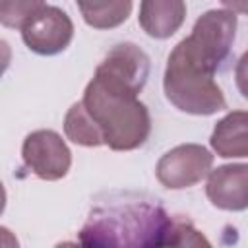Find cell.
I'll return each mask as SVG.
<instances>
[{
  "mask_svg": "<svg viewBox=\"0 0 248 248\" xmlns=\"http://www.w3.org/2000/svg\"><path fill=\"white\" fill-rule=\"evenodd\" d=\"M149 56L134 43L114 45L97 66L81 105L112 151L141 147L151 134V116L138 99L149 78Z\"/></svg>",
  "mask_w": 248,
  "mask_h": 248,
  "instance_id": "cell-1",
  "label": "cell"
},
{
  "mask_svg": "<svg viewBox=\"0 0 248 248\" xmlns=\"http://www.w3.org/2000/svg\"><path fill=\"white\" fill-rule=\"evenodd\" d=\"M169 221L157 202L124 196L91 209L79 242L87 248H149Z\"/></svg>",
  "mask_w": 248,
  "mask_h": 248,
  "instance_id": "cell-2",
  "label": "cell"
},
{
  "mask_svg": "<svg viewBox=\"0 0 248 248\" xmlns=\"http://www.w3.org/2000/svg\"><path fill=\"white\" fill-rule=\"evenodd\" d=\"M215 68L202 62L182 39L169 54L163 89L170 105L186 114L211 116L227 108L225 95L217 85Z\"/></svg>",
  "mask_w": 248,
  "mask_h": 248,
  "instance_id": "cell-3",
  "label": "cell"
},
{
  "mask_svg": "<svg viewBox=\"0 0 248 248\" xmlns=\"http://www.w3.org/2000/svg\"><path fill=\"white\" fill-rule=\"evenodd\" d=\"M236 25V12L229 8H213L196 19L192 33L184 37V41L194 56L217 70L231 52Z\"/></svg>",
  "mask_w": 248,
  "mask_h": 248,
  "instance_id": "cell-4",
  "label": "cell"
},
{
  "mask_svg": "<svg viewBox=\"0 0 248 248\" xmlns=\"http://www.w3.org/2000/svg\"><path fill=\"white\" fill-rule=\"evenodd\" d=\"M21 39L31 52L41 56H54L66 50L72 43L74 23L62 8L43 2L23 23Z\"/></svg>",
  "mask_w": 248,
  "mask_h": 248,
  "instance_id": "cell-5",
  "label": "cell"
},
{
  "mask_svg": "<svg viewBox=\"0 0 248 248\" xmlns=\"http://www.w3.org/2000/svg\"><path fill=\"white\" fill-rule=\"evenodd\" d=\"M213 155L200 143H182L167 151L155 167L157 180L169 190L196 186L209 176Z\"/></svg>",
  "mask_w": 248,
  "mask_h": 248,
  "instance_id": "cell-6",
  "label": "cell"
},
{
  "mask_svg": "<svg viewBox=\"0 0 248 248\" xmlns=\"http://www.w3.org/2000/svg\"><path fill=\"white\" fill-rule=\"evenodd\" d=\"M25 167L41 180H60L72 167V151L54 130H35L25 136L21 145Z\"/></svg>",
  "mask_w": 248,
  "mask_h": 248,
  "instance_id": "cell-7",
  "label": "cell"
},
{
  "mask_svg": "<svg viewBox=\"0 0 248 248\" xmlns=\"http://www.w3.org/2000/svg\"><path fill=\"white\" fill-rule=\"evenodd\" d=\"M205 196L217 209H248V163H231L213 169L207 176Z\"/></svg>",
  "mask_w": 248,
  "mask_h": 248,
  "instance_id": "cell-8",
  "label": "cell"
},
{
  "mask_svg": "<svg viewBox=\"0 0 248 248\" xmlns=\"http://www.w3.org/2000/svg\"><path fill=\"white\" fill-rule=\"evenodd\" d=\"M186 17L182 0H145L140 4V27L153 39L172 37Z\"/></svg>",
  "mask_w": 248,
  "mask_h": 248,
  "instance_id": "cell-9",
  "label": "cell"
},
{
  "mask_svg": "<svg viewBox=\"0 0 248 248\" xmlns=\"http://www.w3.org/2000/svg\"><path fill=\"white\" fill-rule=\"evenodd\" d=\"M209 145L223 159L248 157V110H231L217 120Z\"/></svg>",
  "mask_w": 248,
  "mask_h": 248,
  "instance_id": "cell-10",
  "label": "cell"
},
{
  "mask_svg": "<svg viewBox=\"0 0 248 248\" xmlns=\"http://www.w3.org/2000/svg\"><path fill=\"white\" fill-rule=\"evenodd\" d=\"M149 248H213L203 232H200L190 219L170 217L163 232Z\"/></svg>",
  "mask_w": 248,
  "mask_h": 248,
  "instance_id": "cell-11",
  "label": "cell"
},
{
  "mask_svg": "<svg viewBox=\"0 0 248 248\" xmlns=\"http://www.w3.org/2000/svg\"><path fill=\"white\" fill-rule=\"evenodd\" d=\"M134 4L130 0L118 2H78V10L83 21L93 29H112L124 23L132 12Z\"/></svg>",
  "mask_w": 248,
  "mask_h": 248,
  "instance_id": "cell-12",
  "label": "cell"
},
{
  "mask_svg": "<svg viewBox=\"0 0 248 248\" xmlns=\"http://www.w3.org/2000/svg\"><path fill=\"white\" fill-rule=\"evenodd\" d=\"M64 134H66V138L70 141H74L78 145H83V147L105 145L99 128L95 126V122L91 120L87 110L83 108L81 101L74 103L68 108V112L64 116Z\"/></svg>",
  "mask_w": 248,
  "mask_h": 248,
  "instance_id": "cell-13",
  "label": "cell"
},
{
  "mask_svg": "<svg viewBox=\"0 0 248 248\" xmlns=\"http://www.w3.org/2000/svg\"><path fill=\"white\" fill-rule=\"evenodd\" d=\"M43 2L39 0H4L0 4V23L4 27H16L21 29L27 17L41 6Z\"/></svg>",
  "mask_w": 248,
  "mask_h": 248,
  "instance_id": "cell-14",
  "label": "cell"
},
{
  "mask_svg": "<svg viewBox=\"0 0 248 248\" xmlns=\"http://www.w3.org/2000/svg\"><path fill=\"white\" fill-rule=\"evenodd\" d=\"M234 81H236L240 95L244 99H248V50L242 52V56L238 58V62L234 66Z\"/></svg>",
  "mask_w": 248,
  "mask_h": 248,
  "instance_id": "cell-15",
  "label": "cell"
},
{
  "mask_svg": "<svg viewBox=\"0 0 248 248\" xmlns=\"http://www.w3.org/2000/svg\"><path fill=\"white\" fill-rule=\"evenodd\" d=\"M54 248H87L83 246L81 242H72V240H64V242H58Z\"/></svg>",
  "mask_w": 248,
  "mask_h": 248,
  "instance_id": "cell-16",
  "label": "cell"
}]
</instances>
